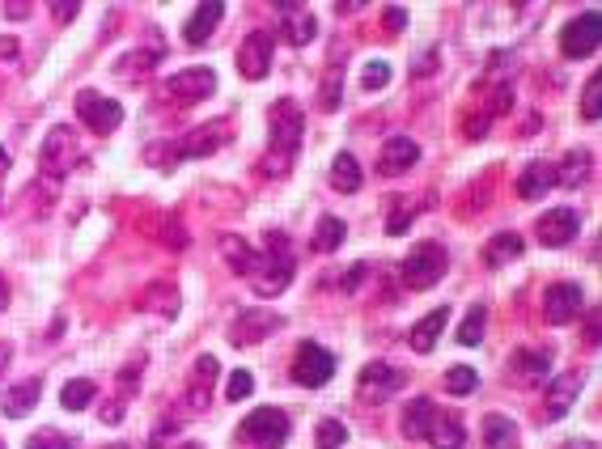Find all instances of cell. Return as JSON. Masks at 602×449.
Here are the masks:
<instances>
[{
	"mask_svg": "<svg viewBox=\"0 0 602 449\" xmlns=\"http://www.w3.org/2000/svg\"><path fill=\"white\" fill-rule=\"evenodd\" d=\"M263 246L268 250H259V267H255V293L259 297H280L289 289V280H293V267H297V259H293V250H289V238L285 233H268L263 238Z\"/></svg>",
	"mask_w": 602,
	"mask_h": 449,
	"instance_id": "obj_1",
	"label": "cell"
},
{
	"mask_svg": "<svg viewBox=\"0 0 602 449\" xmlns=\"http://www.w3.org/2000/svg\"><path fill=\"white\" fill-rule=\"evenodd\" d=\"M446 267H450V250L446 246H441V242H420L416 250H407L399 276H403V284L412 293H429L433 284H441Z\"/></svg>",
	"mask_w": 602,
	"mask_h": 449,
	"instance_id": "obj_2",
	"label": "cell"
},
{
	"mask_svg": "<svg viewBox=\"0 0 602 449\" xmlns=\"http://www.w3.org/2000/svg\"><path fill=\"white\" fill-rule=\"evenodd\" d=\"M81 161V136L77 128H68V123H56V128L47 132L43 149H39V166L47 178H68V170H73Z\"/></svg>",
	"mask_w": 602,
	"mask_h": 449,
	"instance_id": "obj_3",
	"label": "cell"
},
{
	"mask_svg": "<svg viewBox=\"0 0 602 449\" xmlns=\"http://www.w3.org/2000/svg\"><path fill=\"white\" fill-rule=\"evenodd\" d=\"M268 128H272V153L293 161L297 149H301V132H306V111H301L293 98H280V102L272 106Z\"/></svg>",
	"mask_w": 602,
	"mask_h": 449,
	"instance_id": "obj_4",
	"label": "cell"
},
{
	"mask_svg": "<svg viewBox=\"0 0 602 449\" xmlns=\"http://www.w3.org/2000/svg\"><path fill=\"white\" fill-rule=\"evenodd\" d=\"M242 441H251L255 449H285L289 441V416L280 407H255L238 428Z\"/></svg>",
	"mask_w": 602,
	"mask_h": 449,
	"instance_id": "obj_5",
	"label": "cell"
},
{
	"mask_svg": "<svg viewBox=\"0 0 602 449\" xmlns=\"http://www.w3.org/2000/svg\"><path fill=\"white\" fill-rule=\"evenodd\" d=\"M335 369H340V361H335V352H327L323 344H297V356H293V369L289 377L297 386H306V390H318V386H327Z\"/></svg>",
	"mask_w": 602,
	"mask_h": 449,
	"instance_id": "obj_6",
	"label": "cell"
},
{
	"mask_svg": "<svg viewBox=\"0 0 602 449\" xmlns=\"http://www.w3.org/2000/svg\"><path fill=\"white\" fill-rule=\"evenodd\" d=\"M598 47H602V13L598 9L577 13L573 22L560 30V51L569 60H590Z\"/></svg>",
	"mask_w": 602,
	"mask_h": 449,
	"instance_id": "obj_7",
	"label": "cell"
},
{
	"mask_svg": "<svg viewBox=\"0 0 602 449\" xmlns=\"http://www.w3.org/2000/svg\"><path fill=\"white\" fill-rule=\"evenodd\" d=\"M229 136H234V128H229V119H217L208 123V128H196L187 132L183 140H174V153H170V166H179V161H196V157H212L217 149L229 145Z\"/></svg>",
	"mask_w": 602,
	"mask_h": 449,
	"instance_id": "obj_8",
	"label": "cell"
},
{
	"mask_svg": "<svg viewBox=\"0 0 602 449\" xmlns=\"http://www.w3.org/2000/svg\"><path fill=\"white\" fill-rule=\"evenodd\" d=\"M407 386V373L399 365H386V361H374V365H365L361 377H357V394H361V403H386V399H395V394Z\"/></svg>",
	"mask_w": 602,
	"mask_h": 449,
	"instance_id": "obj_9",
	"label": "cell"
},
{
	"mask_svg": "<svg viewBox=\"0 0 602 449\" xmlns=\"http://www.w3.org/2000/svg\"><path fill=\"white\" fill-rule=\"evenodd\" d=\"M272 56H276V39L272 30H251L238 47V73L246 81H263L272 73Z\"/></svg>",
	"mask_w": 602,
	"mask_h": 449,
	"instance_id": "obj_10",
	"label": "cell"
},
{
	"mask_svg": "<svg viewBox=\"0 0 602 449\" xmlns=\"http://www.w3.org/2000/svg\"><path fill=\"white\" fill-rule=\"evenodd\" d=\"M77 115H81V123H85L90 132L111 136L119 123H123V106H119L115 98H102L98 89H81V94H77Z\"/></svg>",
	"mask_w": 602,
	"mask_h": 449,
	"instance_id": "obj_11",
	"label": "cell"
},
{
	"mask_svg": "<svg viewBox=\"0 0 602 449\" xmlns=\"http://www.w3.org/2000/svg\"><path fill=\"white\" fill-rule=\"evenodd\" d=\"M581 310H586V293H581V284H573V280H560L543 293V318L552 322V327H569L573 318H581Z\"/></svg>",
	"mask_w": 602,
	"mask_h": 449,
	"instance_id": "obj_12",
	"label": "cell"
},
{
	"mask_svg": "<svg viewBox=\"0 0 602 449\" xmlns=\"http://www.w3.org/2000/svg\"><path fill=\"white\" fill-rule=\"evenodd\" d=\"M280 327H285V318H280V314H268V310H242V314L234 318V327H229V344L255 348V344H263L268 335H276Z\"/></svg>",
	"mask_w": 602,
	"mask_h": 449,
	"instance_id": "obj_13",
	"label": "cell"
},
{
	"mask_svg": "<svg viewBox=\"0 0 602 449\" xmlns=\"http://www.w3.org/2000/svg\"><path fill=\"white\" fill-rule=\"evenodd\" d=\"M166 94L183 106H196L217 94V73H212V68H183V73H174L166 81Z\"/></svg>",
	"mask_w": 602,
	"mask_h": 449,
	"instance_id": "obj_14",
	"label": "cell"
},
{
	"mask_svg": "<svg viewBox=\"0 0 602 449\" xmlns=\"http://www.w3.org/2000/svg\"><path fill=\"white\" fill-rule=\"evenodd\" d=\"M535 233H539L543 246H569L581 233V217L573 208H547L539 217V225H535Z\"/></svg>",
	"mask_w": 602,
	"mask_h": 449,
	"instance_id": "obj_15",
	"label": "cell"
},
{
	"mask_svg": "<svg viewBox=\"0 0 602 449\" xmlns=\"http://www.w3.org/2000/svg\"><path fill=\"white\" fill-rule=\"evenodd\" d=\"M420 161V145L412 136H391L382 145V153H378V174L382 178H403L407 170H412Z\"/></svg>",
	"mask_w": 602,
	"mask_h": 449,
	"instance_id": "obj_16",
	"label": "cell"
},
{
	"mask_svg": "<svg viewBox=\"0 0 602 449\" xmlns=\"http://www.w3.org/2000/svg\"><path fill=\"white\" fill-rule=\"evenodd\" d=\"M217 373H221V365H217V356H200L196 365H191V377H187V411H208V403H212V382H217Z\"/></svg>",
	"mask_w": 602,
	"mask_h": 449,
	"instance_id": "obj_17",
	"label": "cell"
},
{
	"mask_svg": "<svg viewBox=\"0 0 602 449\" xmlns=\"http://www.w3.org/2000/svg\"><path fill=\"white\" fill-rule=\"evenodd\" d=\"M39 399H43V382L39 377H26V382L5 386V394H0V411H5L9 420H22L39 407Z\"/></svg>",
	"mask_w": 602,
	"mask_h": 449,
	"instance_id": "obj_18",
	"label": "cell"
},
{
	"mask_svg": "<svg viewBox=\"0 0 602 449\" xmlns=\"http://www.w3.org/2000/svg\"><path fill=\"white\" fill-rule=\"evenodd\" d=\"M424 441H429L433 449H463L467 445V428H463V420H458L454 411H433L429 428H424Z\"/></svg>",
	"mask_w": 602,
	"mask_h": 449,
	"instance_id": "obj_19",
	"label": "cell"
},
{
	"mask_svg": "<svg viewBox=\"0 0 602 449\" xmlns=\"http://www.w3.org/2000/svg\"><path fill=\"white\" fill-rule=\"evenodd\" d=\"M276 13H280V30H285V39L293 43V47H306L314 34H318V22H314V13L306 9V5H276Z\"/></svg>",
	"mask_w": 602,
	"mask_h": 449,
	"instance_id": "obj_20",
	"label": "cell"
},
{
	"mask_svg": "<svg viewBox=\"0 0 602 449\" xmlns=\"http://www.w3.org/2000/svg\"><path fill=\"white\" fill-rule=\"evenodd\" d=\"M221 17H225V5H221V0H208V5H200L196 13L187 17V26H183V39H187L191 47H204V43L212 39V34H217Z\"/></svg>",
	"mask_w": 602,
	"mask_h": 449,
	"instance_id": "obj_21",
	"label": "cell"
},
{
	"mask_svg": "<svg viewBox=\"0 0 602 449\" xmlns=\"http://www.w3.org/2000/svg\"><path fill=\"white\" fill-rule=\"evenodd\" d=\"M552 187H556V166H552V161H526L522 174H518V195H522V200H543Z\"/></svg>",
	"mask_w": 602,
	"mask_h": 449,
	"instance_id": "obj_22",
	"label": "cell"
},
{
	"mask_svg": "<svg viewBox=\"0 0 602 449\" xmlns=\"http://www.w3.org/2000/svg\"><path fill=\"white\" fill-rule=\"evenodd\" d=\"M513 373H518L526 386H543L547 373H552V352H547V348H522V352H513Z\"/></svg>",
	"mask_w": 602,
	"mask_h": 449,
	"instance_id": "obj_23",
	"label": "cell"
},
{
	"mask_svg": "<svg viewBox=\"0 0 602 449\" xmlns=\"http://www.w3.org/2000/svg\"><path fill=\"white\" fill-rule=\"evenodd\" d=\"M446 322H450V310H446V305H441V310H429V314H424L416 327H412V335H407L412 352H433V348H437V339H441V331H446Z\"/></svg>",
	"mask_w": 602,
	"mask_h": 449,
	"instance_id": "obj_24",
	"label": "cell"
},
{
	"mask_svg": "<svg viewBox=\"0 0 602 449\" xmlns=\"http://www.w3.org/2000/svg\"><path fill=\"white\" fill-rule=\"evenodd\" d=\"M577 394H581V373H564V377H556L552 386H547V420H560L564 411H569L573 403H577Z\"/></svg>",
	"mask_w": 602,
	"mask_h": 449,
	"instance_id": "obj_25",
	"label": "cell"
},
{
	"mask_svg": "<svg viewBox=\"0 0 602 449\" xmlns=\"http://www.w3.org/2000/svg\"><path fill=\"white\" fill-rule=\"evenodd\" d=\"M221 259L234 267L238 276H255L259 250H251V242H246V238H234V233H225V238H221Z\"/></svg>",
	"mask_w": 602,
	"mask_h": 449,
	"instance_id": "obj_26",
	"label": "cell"
},
{
	"mask_svg": "<svg viewBox=\"0 0 602 449\" xmlns=\"http://www.w3.org/2000/svg\"><path fill=\"white\" fill-rule=\"evenodd\" d=\"M522 255V233H513V229H505V233H497V238H488V246H484V263L497 272V267H505V263H513Z\"/></svg>",
	"mask_w": 602,
	"mask_h": 449,
	"instance_id": "obj_27",
	"label": "cell"
},
{
	"mask_svg": "<svg viewBox=\"0 0 602 449\" xmlns=\"http://www.w3.org/2000/svg\"><path fill=\"white\" fill-rule=\"evenodd\" d=\"M484 445L488 449H518V424L509 416H501V411H492V416H484Z\"/></svg>",
	"mask_w": 602,
	"mask_h": 449,
	"instance_id": "obj_28",
	"label": "cell"
},
{
	"mask_svg": "<svg viewBox=\"0 0 602 449\" xmlns=\"http://www.w3.org/2000/svg\"><path fill=\"white\" fill-rule=\"evenodd\" d=\"M361 183H365V174H361V166H357V157H352V153H340V157L331 161V187H335V191L357 195Z\"/></svg>",
	"mask_w": 602,
	"mask_h": 449,
	"instance_id": "obj_29",
	"label": "cell"
},
{
	"mask_svg": "<svg viewBox=\"0 0 602 449\" xmlns=\"http://www.w3.org/2000/svg\"><path fill=\"white\" fill-rule=\"evenodd\" d=\"M344 238H348V225H344L340 217H318L310 246L318 250V255H331V250H340V246H344Z\"/></svg>",
	"mask_w": 602,
	"mask_h": 449,
	"instance_id": "obj_30",
	"label": "cell"
},
{
	"mask_svg": "<svg viewBox=\"0 0 602 449\" xmlns=\"http://www.w3.org/2000/svg\"><path fill=\"white\" fill-rule=\"evenodd\" d=\"M433 399H412L407 403V411H403V437L407 441H424V428H429V420H433Z\"/></svg>",
	"mask_w": 602,
	"mask_h": 449,
	"instance_id": "obj_31",
	"label": "cell"
},
{
	"mask_svg": "<svg viewBox=\"0 0 602 449\" xmlns=\"http://www.w3.org/2000/svg\"><path fill=\"white\" fill-rule=\"evenodd\" d=\"M162 64V47H153V51H136V56H123L119 64H115V73L128 81V85H136L140 77L149 73V68H157Z\"/></svg>",
	"mask_w": 602,
	"mask_h": 449,
	"instance_id": "obj_32",
	"label": "cell"
},
{
	"mask_svg": "<svg viewBox=\"0 0 602 449\" xmlns=\"http://www.w3.org/2000/svg\"><path fill=\"white\" fill-rule=\"evenodd\" d=\"M590 178V153L577 149L556 166V187H581Z\"/></svg>",
	"mask_w": 602,
	"mask_h": 449,
	"instance_id": "obj_33",
	"label": "cell"
},
{
	"mask_svg": "<svg viewBox=\"0 0 602 449\" xmlns=\"http://www.w3.org/2000/svg\"><path fill=\"white\" fill-rule=\"evenodd\" d=\"M94 394H98V386L90 382V377H73L64 390H60V403L68 407V411H85L94 403Z\"/></svg>",
	"mask_w": 602,
	"mask_h": 449,
	"instance_id": "obj_34",
	"label": "cell"
},
{
	"mask_svg": "<svg viewBox=\"0 0 602 449\" xmlns=\"http://www.w3.org/2000/svg\"><path fill=\"white\" fill-rule=\"evenodd\" d=\"M140 310H157V314L174 318V314H179V293H174L170 284H153V289L140 297Z\"/></svg>",
	"mask_w": 602,
	"mask_h": 449,
	"instance_id": "obj_35",
	"label": "cell"
},
{
	"mask_svg": "<svg viewBox=\"0 0 602 449\" xmlns=\"http://www.w3.org/2000/svg\"><path fill=\"white\" fill-rule=\"evenodd\" d=\"M484 331H488V310H484V305H471L467 318H463V327H458V344L475 348L484 339Z\"/></svg>",
	"mask_w": 602,
	"mask_h": 449,
	"instance_id": "obj_36",
	"label": "cell"
},
{
	"mask_svg": "<svg viewBox=\"0 0 602 449\" xmlns=\"http://www.w3.org/2000/svg\"><path fill=\"white\" fill-rule=\"evenodd\" d=\"M446 390L454 394V399H467V394L480 390V373H475L471 365H454V369L446 373Z\"/></svg>",
	"mask_w": 602,
	"mask_h": 449,
	"instance_id": "obj_37",
	"label": "cell"
},
{
	"mask_svg": "<svg viewBox=\"0 0 602 449\" xmlns=\"http://www.w3.org/2000/svg\"><path fill=\"white\" fill-rule=\"evenodd\" d=\"M314 445H318V449H340V445H348V428H344L340 420H318Z\"/></svg>",
	"mask_w": 602,
	"mask_h": 449,
	"instance_id": "obj_38",
	"label": "cell"
},
{
	"mask_svg": "<svg viewBox=\"0 0 602 449\" xmlns=\"http://www.w3.org/2000/svg\"><path fill=\"white\" fill-rule=\"evenodd\" d=\"M26 449H77V437L60 433V428H39V433L26 441Z\"/></svg>",
	"mask_w": 602,
	"mask_h": 449,
	"instance_id": "obj_39",
	"label": "cell"
},
{
	"mask_svg": "<svg viewBox=\"0 0 602 449\" xmlns=\"http://www.w3.org/2000/svg\"><path fill=\"white\" fill-rule=\"evenodd\" d=\"M255 394V373L251 369H234L229 373V386H225V399L229 403H242V399H251Z\"/></svg>",
	"mask_w": 602,
	"mask_h": 449,
	"instance_id": "obj_40",
	"label": "cell"
},
{
	"mask_svg": "<svg viewBox=\"0 0 602 449\" xmlns=\"http://www.w3.org/2000/svg\"><path fill=\"white\" fill-rule=\"evenodd\" d=\"M598 115H602V77H590L586 81V94H581V119L598 123Z\"/></svg>",
	"mask_w": 602,
	"mask_h": 449,
	"instance_id": "obj_41",
	"label": "cell"
},
{
	"mask_svg": "<svg viewBox=\"0 0 602 449\" xmlns=\"http://www.w3.org/2000/svg\"><path fill=\"white\" fill-rule=\"evenodd\" d=\"M361 85L369 89V94H374V89H386V85H391V64H386V60H369L365 73H361Z\"/></svg>",
	"mask_w": 602,
	"mask_h": 449,
	"instance_id": "obj_42",
	"label": "cell"
},
{
	"mask_svg": "<svg viewBox=\"0 0 602 449\" xmlns=\"http://www.w3.org/2000/svg\"><path fill=\"white\" fill-rule=\"evenodd\" d=\"M412 208H403V204H395L391 208V221H386V233H391V238H399V233H407V229H412Z\"/></svg>",
	"mask_w": 602,
	"mask_h": 449,
	"instance_id": "obj_43",
	"label": "cell"
},
{
	"mask_svg": "<svg viewBox=\"0 0 602 449\" xmlns=\"http://www.w3.org/2000/svg\"><path fill=\"white\" fill-rule=\"evenodd\" d=\"M513 106V81H497V94H492V106H488V119L492 115H505Z\"/></svg>",
	"mask_w": 602,
	"mask_h": 449,
	"instance_id": "obj_44",
	"label": "cell"
},
{
	"mask_svg": "<svg viewBox=\"0 0 602 449\" xmlns=\"http://www.w3.org/2000/svg\"><path fill=\"white\" fill-rule=\"evenodd\" d=\"M382 22H386V30H391V34H399L407 26V9L403 5H386L382 9Z\"/></svg>",
	"mask_w": 602,
	"mask_h": 449,
	"instance_id": "obj_45",
	"label": "cell"
},
{
	"mask_svg": "<svg viewBox=\"0 0 602 449\" xmlns=\"http://www.w3.org/2000/svg\"><path fill=\"white\" fill-rule=\"evenodd\" d=\"M365 276H369V267H365V263H357V267H352V272L344 276V293H357Z\"/></svg>",
	"mask_w": 602,
	"mask_h": 449,
	"instance_id": "obj_46",
	"label": "cell"
},
{
	"mask_svg": "<svg viewBox=\"0 0 602 449\" xmlns=\"http://www.w3.org/2000/svg\"><path fill=\"white\" fill-rule=\"evenodd\" d=\"M51 13H56V22H73V17L81 13V5H77V0H73V5H60V0H56V5H51Z\"/></svg>",
	"mask_w": 602,
	"mask_h": 449,
	"instance_id": "obj_47",
	"label": "cell"
},
{
	"mask_svg": "<svg viewBox=\"0 0 602 449\" xmlns=\"http://www.w3.org/2000/svg\"><path fill=\"white\" fill-rule=\"evenodd\" d=\"M488 123H492L488 111H480V119H467V128H463V132H467V136H484V132H488Z\"/></svg>",
	"mask_w": 602,
	"mask_h": 449,
	"instance_id": "obj_48",
	"label": "cell"
},
{
	"mask_svg": "<svg viewBox=\"0 0 602 449\" xmlns=\"http://www.w3.org/2000/svg\"><path fill=\"white\" fill-rule=\"evenodd\" d=\"M34 9L30 5H17V0H9V5H5V17H13V22H22V17H30Z\"/></svg>",
	"mask_w": 602,
	"mask_h": 449,
	"instance_id": "obj_49",
	"label": "cell"
},
{
	"mask_svg": "<svg viewBox=\"0 0 602 449\" xmlns=\"http://www.w3.org/2000/svg\"><path fill=\"white\" fill-rule=\"evenodd\" d=\"M586 339H590V348L598 344V314H590V322H586Z\"/></svg>",
	"mask_w": 602,
	"mask_h": 449,
	"instance_id": "obj_50",
	"label": "cell"
},
{
	"mask_svg": "<svg viewBox=\"0 0 602 449\" xmlns=\"http://www.w3.org/2000/svg\"><path fill=\"white\" fill-rule=\"evenodd\" d=\"M0 56L13 60V56H17V43H13V39H0Z\"/></svg>",
	"mask_w": 602,
	"mask_h": 449,
	"instance_id": "obj_51",
	"label": "cell"
},
{
	"mask_svg": "<svg viewBox=\"0 0 602 449\" xmlns=\"http://www.w3.org/2000/svg\"><path fill=\"white\" fill-rule=\"evenodd\" d=\"M9 361H13V352H9V344H0V373L9 369Z\"/></svg>",
	"mask_w": 602,
	"mask_h": 449,
	"instance_id": "obj_52",
	"label": "cell"
},
{
	"mask_svg": "<svg viewBox=\"0 0 602 449\" xmlns=\"http://www.w3.org/2000/svg\"><path fill=\"white\" fill-rule=\"evenodd\" d=\"M9 305V284H5V276H0V310Z\"/></svg>",
	"mask_w": 602,
	"mask_h": 449,
	"instance_id": "obj_53",
	"label": "cell"
},
{
	"mask_svg": "<svg viewBox=\"0 0 602 449\" xmlns=\"http://www.w3.org/2000/svg\"><path fill=\"white\" fill-rule=\"evenodd\" d=\"M179 449H204V445H179Z\"/></svg>",
	"mask_w": 602,
	"mask_h": 449,
	"instance_id": "obj_54",
	"label": "cell"
},
{
	"mask_svg": "<svg viewBox=\"0 0 602 449\" xmlns=\"http://www.w3.org/2000/svg\"><path fill=\"white\" fill-rule=\"evenodd\" d=\"M111 449H128V445H111Z\"/></svg>",
	"mask_w": 602,
	"mask_h": 449,
	"instance_id": "obj_55",
	"label": "cell"
},
{
	"mask_svg": "<svg viewBox=\"0 0 602 449\" xmlns=\"http://www.w3.org/2000/svg\"><path fill=\"white\" fill-rule=\"evenodd\" d=\"M0 449H5V441H0Z\"/></svg>",
	"mask_w": 602,
	"mask_h": 449,
	"instance_id": "obj_56",
	"label": "cell"
}]
</instances>
